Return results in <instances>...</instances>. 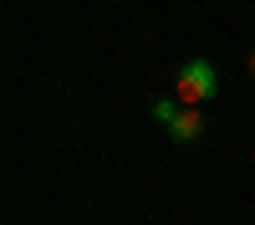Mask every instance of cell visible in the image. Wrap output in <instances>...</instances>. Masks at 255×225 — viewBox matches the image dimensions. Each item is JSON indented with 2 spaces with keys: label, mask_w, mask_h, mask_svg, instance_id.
I'll use <instances>...</instances> for the list:
<instances>
[{
  "label": "cell",
  "mask_w": 255,
  "mask_h": 225,
  "mask_svg": "<svg viewBox=\"0 0 255 225\" xmlns=\"http://www.w3.org/2000/svg\"><path fill=\"white\" fill-rule=\"evenodd\" d=\"M250 72H255V51H250Z\"/></svg>",
  "instance_id": "obj_4"
},
{
  "label": "cell",
  "mask_w": 255,
  "mask_h": 225,
  "mask_svg": "<svg viewBox=\"0 0 255 225\" xmlns=\"http://www.w3.org/2000/svg\"><path fill=\"white\" fill-rule=\"evenodd\" d=\"M179 108H184L179 97H158V102H153V118H158V123H174V118H179Z\"/></svg>",
  "instance_id": "obj_3"
},
{
  "label": "cell",
  "mask_w": 255,
  "mask_h": 225,
  "mask_svg": "<svg viewBox=\"0 0 255 225\" xmlns=\"http://www.w3.org/2000/svg\"><path fill=\"white\" fill-rule=\"evenodd\" d=\"M220 92V77H215V67H209V61H184L179 67V77H174V97L184 102V108H199V102H209Z\"/></svg>",
  "instance_id": "obj_1"
},
{
  "label": "cell",
  "mask_w": 255,
  "mask_h": 225,
  "mask_svg": "<svg viewBox=\"0 0 255 225\" xmlns=\"http://www.w3.org/2000/svg\"><path fill=\"white\" fill-rule=\"evenodd\" d=\"M204 133V118H199V108H179V118L168 123V138L174 143H194Z\"/></svg>",
  "instance_id": "obj_2"
}]
</instances>
